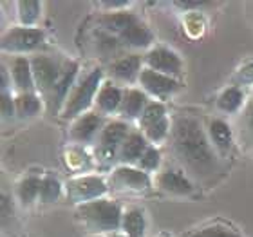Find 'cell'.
Returning a JSON list of instances; mask_svg holds the SVG:
<instances>
[{"instance_id": "obj_3", "label": "cell", "mask_w": 253, "mask_h": 237, "mask_svg": "<svg viewBox=\"0 0 253 237\" xmlns=\"http://www.w3.org/2000/svg\"><path fill=\"white\" fill-rule=\"evenodd\" d=\"M103 85V71L100 67L92 69L84 80H80L71 91L67 101L62 109V116L65 120L69 118H80L89 111V107L96 101V96Z\"/></svg>"}, {"instance_id": "obj_8", "label": "cell", "mask_w": 253, "mask_h": 237, "mask_svg": "<svg viewBox=\"0 0 253 237\" xmlns=\"http://www.w3.org/2000/svg\"><path fill=\"white\" fill-rule=\"evenodd\" d=\"M139 84H141L143 91L152 95L154 98H159V100H165L179 89V82L172 76H167V74H161L158 71H152L148 67L141 69V74H139Z\"/></svg>"}, {"instance_id": "obj_21", "label": "cell", "mask_w": 253, "mask_h": 237, "mask_svg": "<svg viewBox=\"0 0 253 237\" xmlns=\"http://www.w3.org/2000/svg\"><path fill=\"white\" fill-rule=\"evenodd\" d=\"M208 138H210V143L217 150L228 152L233 142L232 127L222 120H211L210 125H208Z\"/></svg>"}, {"instance_id": "obj_29", "label": "cell", "mask_w": 253, "mask_h": 237, "mask_svg": "<svg viewBox=\"0 0 253 237\" xmlns=\"http://www.w3.org/2000/svg\"><path fill=\"white\" fill-rule=\"evenodd\" d=\"M170 134V121L169 118L165 116L163 120L156 121L154 125L147 127L145 131H143V136L147 138L148 143H161L165 142Z\"/></svg>"}, {"instance_id": "obj_15", "label": "cell", "mask_w": 253, "mask_h": 237, "mask_svg": "<svg viewBox=\"0 0 253 237\" xmlns=\"http://www.w3.org/2000/svg\"><path fill=\"white\" fill-rule=\"evenodd\" d=\"M148 103L150 101L147 100V93L137 89H128L125 93V96H123L122 107H120V116H122V120L126 121H139V118H141L143 111L147 109Z\"/></svg>"}, {"instance_id": "obj_18", "label": "cell", "mask_w": 253, "mask_h": 237, "mask_svg": "<svg viewBox=\"0 0 253 237\" xmlns=\"http://www.w3.org/2000/svg\"><path fill=\"white\" fill-rule=\"evenodd\" d=\"M158 185L161 190L175 195H188L194 190L188 178H185V174H181L179 170H165V172H161L158 176Z\"/></svg>"}, {"instance_id": "obj_10", "label": "cell", "mask_w": 253, "mask_h": 237, "mask_svg": "<svg viewBox=\"0 0 253 237\" xmlns=\"http://www.w3.org/2000/svg\"><path fill=\"white\" fill-rule=\"evenodd\" d=\"M101 129V118L94 112H85L84 116L76 118L71 127V138L78 143H89L94 140L96 134H100Z\"/></svg>"}, {"instance_id": "obj_12", "label": "cell", "mask_w": 253, "mask_h": 237, "mask_svg": "<svg viewBox=\"0 0 253 237\" xmlns=\"http://www.w3.org/2000/svg\"><path fill=\"white\" fill-rule=\"evenodd\" d=\"M11 78L13 84L20 93H37V85H35V78H33V69H31V60H27L26 56H16L11 62Z\"/></svg>"}, {"instance_id": "obj_28", "label": "cell", "mask_w": 253, "mask_h": 237, "mask_svg": "<svg viewBox=\"0 0 253 237\" xmlns=\"http://www.w3.org/2000/svg\"><path fill=\"white\" fill-rule=\"evenodd\" d=\"M167 116V111H165V105L161 103V101H150L147 105V109L143 111L141 118H139V127H141L143 131L147 129V127L154 125L156 121L163 120V118Z\"/></svg>"}, {"instance_id": "obj_17", "label": "cell", "mask_w": 253, "mask_h": 237, "mask_svg": "<svg viewBox=\"0 0 253 237\" xmlns=\"http://www.w3.org/2000/svg\"><path fill=\"white\" fill-rule=\"evenodd\" d=\"M141 69V58L137 54H128V56H123V58H118L116 62L112 63L111 74L120 82L132 84L136 78H139Z\"/></svg>"}, {"instance_id": "obj_25", "label": "cell", "mask_w": 253, "mask_h": 237, "mask_svg": "<svg viewBox=\"0 0 253 237\" xmlns=\"http://www.w3.org/2000/svg\"><path fill=\"white\" fill-rule=\"evenodd\" d=\"M16 116L33 118L42 111V98L37 93H20L15 96Z\"/></svg>"}, {"instance_id": "obj_22", "label": "cell", "mask_w": 253, "mask_h": 237, "mask_svg": "<svg viewBox=\"0 0 253 237\" xmlns=\"http://www.w3.org/2000/svg\"><path fill=\"white\" fill-rule=\"evenodd\" d=\"M18 22L24 27H35L42 16V2L38 0H20L16 2Z\"/></svg>"}, {"instance_id": "obj_2", "label": "cell", "mask_w": 253, "mask_h": 237, "mask_svg": "<svg viewBox=\"0 0 253 237\" xmlns=\"http://www.w3.org/2000/svg\"><path fill=\"white\" fill-rule=\"evenodd\" d=\"M76 216L82 219V223L90 232L98 234L118 232L123 221V212L120 205L105 197L76 206Z\"/></svg>"}, {"instance_id": "obj_24", "label": "cell", "mask_w": 253, "mask_h": 237, "mask_svg": "<svg viewBox=\"0 0 253 237\" xmlns=\"http://www.w3.org/2000/svg\"><path fill=\"white\" fill-rule=\"evenodd\" d=\"M40 187H42V179L38 176H27L16 187V197L24 206L33 205L40 197Z\"/></svg>"}, {"instance_id": "obj_37", "label": "cell", "mask_w": 253, "mask_h": 237, "mask_svg": "<svg viewBox=\"0 0 253 237\" xmlns=\"http://www.w3.org/2000/svg\"><path fill=\"white\" fill-rule=\"evenodd\" d=\"M2 91H7V87H9V76H7V71H5V67H2Z\"/></svg>"}, {"instance_id": "obj_26", "label": "cell", "mask_w": 253, "mask_h": 237, "mask_svg": "<svg viewBox=\"0 0 253 237\" xmlns=\"http://www.w3.org/2000/svg\"><path fill=\"white\" fill-rule=\"evenodd\" d=\"M243 101H244L243 91L239 89V87H228V89L222 91L221 96H219L217 107H219L222 112L232 114V112H237L239 109L243 107Z\"/></svg>"}, {"instance_id": "obj_7", "label": "cell", "mask_w": 253, "mask_h": 237, "mask_svg": "<svg viewBox=\"0 0 253 237\" xmlns=\"http://www.w3.org/2000/svg\"><path fill=\"white\" fill-rule=\"evenodd\" d=\"M143 62H145V67L172 76V78L183 73V60L179 58V54L163 46H154L152 49H148Z\"/></svg>"}, {"instance_id": "obj_4", "label": "cell", "mask_w": 253, "mask_h": 237, "mask_svg": "<svg viewBox=\"0 0 253 237\" xmlns=\"http://www.w3.org/2000/svg\"><path fill=\"white\" fill-rule=\"evenodd\" d=\"M43 42V31L38 27H11L2 35V51L13 54H26L38 49Z\"/></svg>"}, {"instance_id": "obj_35", "label": "cell", "mask_w": 253, "mask_h": 237, "mask_svg": "<svg viewBox=\"0 0 253 237\" xmlns=\"http://www.w3.org/2000/svg\"><path fill=\"white\" fill-rule=\"evenodd\" d=\"M175 5L188 9V7H203V5H206V2H175Z\"/></svg>"}, {"instance_id": "obj_31", "label": "cell", "mask_w": 253, "mask_h": 237, "mask_svg": "<svg viewBox=\"0 0 253 237\" xmlns=\"http://www.w3.org/2000/svg\"><path fill=\"white\" fill-rule=\"evenodd\" d=\"M159 165H161V154H159L158 148L150 145V147L147 148V152L143 154V158L139 159L137 167L148 174V172H152V170H158Z\"/></svg>"}, {"instance_id": "obj_32", "label": "cell", "mask_w": 253, "mask_h": 237, "mask_svg": "<svg viewBox=\"0 0 253 237\" xmlns=\"http://www.w3.org/2000/svg\"><path fill=\"white\" fill-rule=\"evenodd\" d=\"M0 109H2V116L4 120H9L16 114L15 98L11 96L9 91H2V101H0Z\"/></svg>"}, {"instance_id": "obj_20", "label": "cell", "mask_w": 253, "mask_h": 237, "mask_svg": "<svg viewBox=\"0 0 253 237\" xmlns=\"http://www.w3.org/2000/svg\"><path fill=\"white\" fill-rule=\"evenodd\" d=\"M123 96L125 95L122 93L120 87L105 82V84L101 85V89H100V93H98V96H96L94 103L101 114H112V112L120 111Z\"/></svg>"}, {"instance_id": "obj_19", "label": "cell", "mask_w": 253, "mask_h": 237, "mask_svg": "<svg viewBox=\"0 0 253 237\" xmlns=\"http://www.w3.org/2000/svg\"><path fill=\"white\" fill-rule=\"evenodd\" d=\"M76 74H78V63L76 62H69L67 65H65V69H62V76H60L58 84H56V89H54L53 96H51L56 109H60V107L63 109L69 95H71V91L74 89Z\"/></svg>"}, {"instance_id": "obj_34", "label": "cell", "mask_w": 253, "mask_h": 237, "mask_svg": "<svg viewBox=\"0 0 253 237\" xmlns=\"http://www.w3.org/2000/svg\"><path fill=\"white\" fill-rule=\"evenodd\" d=\"M244 120H246V125H248L250 134L253 136V100L246 105V112H244Z\"/></svg>"}, {"instance_id": "obj_5", "label": "cell", "mask_w": 253, "mask_h": 237, "mask_svg": "<svg viewBox=\"0 0 253 237\" xmlns=\"http://www.w3.org/2000/svg\"><path fill=\"white\" fill-rule=\"evenodd\" d=\"M107 190L109 189H107L105 179L100 176H80L65 185L67 199L76 203L78 206L89 201L101 199L107 194Z\"/></svg>"}, {"instance_id": "obj_16", "label": "cell", "mask_w": 253, "mask_h": 237, "mask_svg": "<svg viewBox=\"0 0 253 237\" xmlns=\"http://www.w3.org/2000/svg\"><path fill=\"white\" fill-rule=\"evenodd\" d=\"M120 42L125 47H132V49H152L154 44V33L148 29L143 22L137 20L134 26H130L123 35H120Z\"/></svg>"}, {"instance_id": "obj_23", "label": "cell", "mask_w": 253, "mask_h": 237, "mask_svg": "<svg viewBox=\"0 0 253 237\" xmlns=\"http://www.w3.org/2000/svg\"><path fill=\"white\" fill-rule=\"evenodd\" d=\"M145 214L139 208H128L123 212V221H122V230L125 236L128 237H143L145 236Z\"/></svg>"}, {"instance_id": "obj_33", "label": "cell", "mask_w": 253, "mask_h": 237, "mask_svg": "<svg viewBox=\"0 0 253 237\" xmlns=\"http://www.w3.org/2000/svg\"><path fill=\"white\" fill-rule=\"evenodd\" d=\"M235 84L237 85H253V63H246L239 69L235 74Z\"/></svg>"}, {"instance_id": "obj_30", "label": "cell", "mask_w": 253, "mask_h": 237, "mask_svg": "<svg viewBox=\"0 0 253 237\" xmlns=\"http://www.w3.org/2000/svg\"><path fill=\"white\" fill-rule=\"evenodd\" d=\"M188 237H243L232 228L224 227V225H210L201 230H195L194 234H190Z\"/></svg>"}, {"instance_id": "obj_36", "label": "cell", "mask_w": 253, "mask_h": 237, "mask_svg": "<svg viewBox=\"0 0 253 237\" xmlns=\"http://www.w3.org/2000/svg\"><path fill=\"white\" fill-rule=\"evenodd\" d=\"M130 2H103V7H111L112 11L118 9V7H128Z\"/></svg>"}, {"instance_id": "obj_9", "label": "cell", "mask_w": 253, "mask_h": 237, "mask_svg": "<svg viewBox=\"0 0 253 237\" xmlns=\"http://www.w3.org/2000/svg\"><path fill=\"white\" fill-rule=\"evenodd\" d=\"M112 185L126 192H145L150 187V176L139 167L118 165L112 170Z\"/></svg>"}, {"instance_id": "obj_14", "label": "cell", "mask_w": 253, "mask_h": 237, "mask_svg": "<svg viewBox=\"0 0 253 237\" xmlns=\"http://www.w3.org/2000/svg\"><path fill=\"white\" fill-rule=\"evenodd\" d=\"M128 134H130V132H128V125H126L123 120L111 121V123H107V125L101 129L98 147L120 152V148H122L125 140L128 138Z\"/></svg>"}, {"instance_id": "obj_11", "label": "cell", "mask_w": 253, "mask_h": 237, "mask_svg": "<svg viewBox=\"0 0 253 237\" xmlns=\"http://www.w3.org/2000/svg\"><path fill=\"white\" fill-rule=\"evenodd\" d=\"M139 20L136 15H132L128 11H109L105 15L100 16V31H105L112 37H120L128 29L130 26H134Z\"/></svg>"}, {"instance_id": "obj_6", "label": "cell", "mask_w": 253, "mask_h": 237, "mask_svg": "<svg viewBox=\"0 0 253 237\" xmlns=\"http://www.w3.org/2000/svg\"><path fill=\"white\" fill-rule=\"evenodd\" d=\"M31 69L38 93H42L45 96H53L56 84H58L60 76H62V69L56 65V62L51 60L49 56L38 54V56H33Z\"/></svg>"}, {"instance_id": "obj_27", "label": "cell", "mask_w": 253, "mask_h": 237, "mask_svg": "<svg viewBox=\"0 0 253 237\" xmlns=\"http://www.w3.org/2000/svg\"><path fill=\"white\" fill-rule=\"evenodd\" d=\"M62 183L54 176H45L42 178V187H40V201L42 203H53L62 195Z\"/></svg>"}, {"instance_id": "obj_38", "label": "cell", "mask_w": 253, "mask_h": 237, "mask_svg": "<svg viewBox=\"0 0 253 237\" xmlns=\"http://www.w3.org/2000/svg\"><path fill=\"white\" fill-rule=\"evenodd\" d=\"M112 237H128V236H120V234H112Z\"/></svg>"}, {"instance_id": "obj_1", "label": "cell", "mask_w": 253, "mask_h": 237, "mask_svg": "<svg viewBox=\"0 0 253 237\" xmlns=\"http://www.w3.org/2000/svg\"><path fill=\"white\" fill-rule=\"evenodd\" d=\"M172 138L179 158H183V161H186V165H190L192 169L201 170L213 163L210 140L206 138L197 120L186 116L175 118Z\"/></svg>"}, {"instance_id": "obj_13", "label": "cell", "mask_w": 253, "mask_h": 237, "mask_svg": "<svg viewBox=\"0 0 253 237\" xmlns=\"http://www.w3.org/2000/svg\"><path fill=\"white\" fill-rule=\"evenodd\" d=\"M150 147V143L147 142V138L139 134V132H130L125 143L120 148V163L122 165H137L139 159L143 158V154L147 152V148Z\"/></svg>"}]
</instances>
